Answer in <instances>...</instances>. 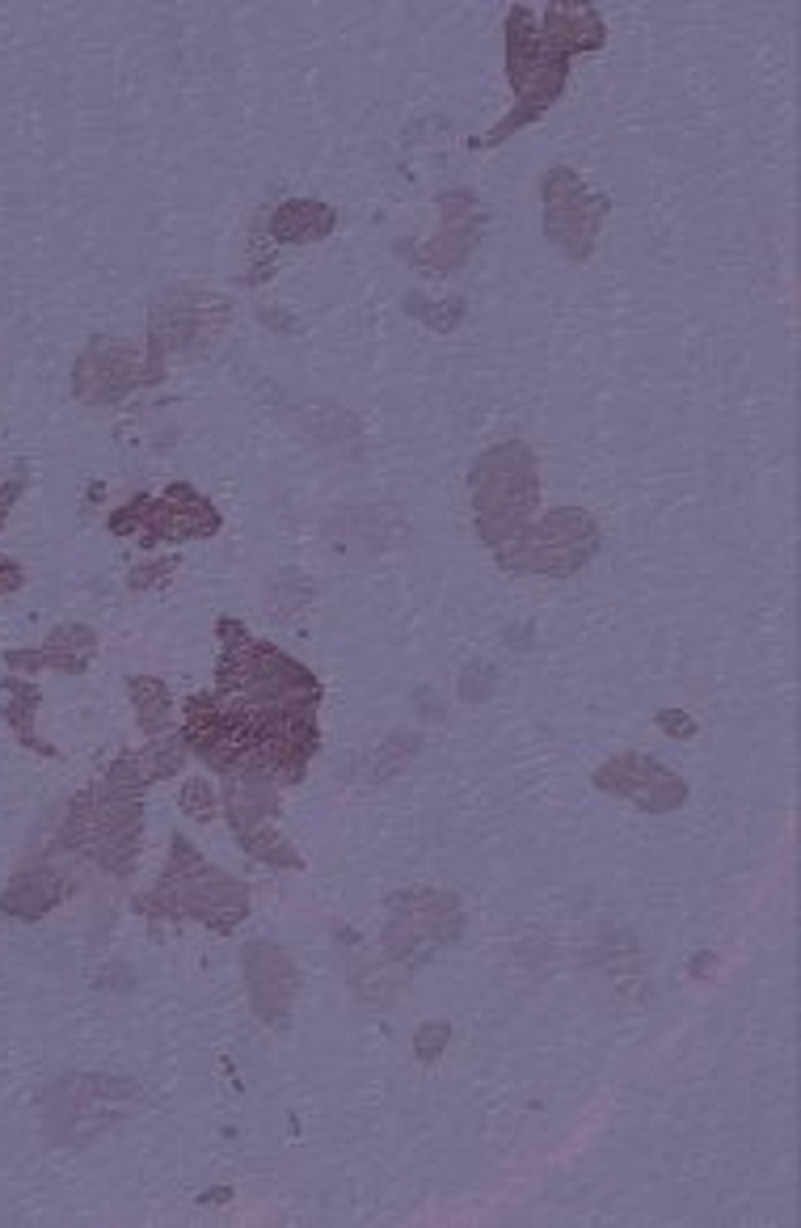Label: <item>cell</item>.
<instances>
[{"label": "cell", "instance_id": "cell-1", "mask_svg": "<svg viewBox=\"0 0 801 1228\" xmlns=\"http://www.w3.org/2000/svg\"><path fill=\"white\" fill-rule=\"evenodd\" d=\"M595 549V528L583 511H553L541 528H527L506 553L502 562L515 570H548V574H566V570L583 567L587 553Z\"/></svg>", "mask_w": 801, "mask_h": 1228}, {"label": "cell", "instance_id": "cell-2", "mask_svg": "<svg viewBox=\"0 0 801 1228\" xmlns=\"http://www.w3.org/2000/svg\"><path fill=\"white\" fill-rule=\"evenodd\" d=\"M541 39L553 55H562V60H566L569 51L599 47L604 25H599V18H595L590 9H566V4H557V9H548V13H544V34Z\"/></svg>", "mask_w": 801, "mask_h": 1228}, {"label": "cell", "instance_id": "cell-3", "mask_svg": "<svg viewBox=\"0 0 801 1228\" xmlns=\"http://www.w3.org/2000/svg\"><path fill=\"white\" fill-rule=\"evenodd\" d=\"M330 224H333V212L330 208H321V203H287L284 212H279V220H275V233L284 236V241H300V236L330 233Z\"/></svg>", "mask_w": 801, "mask_h": 1228}, {"label": "cell", "instance_id": "cell-4", "mask_svg": "<svg viewBox=\"0 0 801 1228\" xmlns=\"http://www.w3.org/2000/svg\"><path fill=\"white\" fill-rule=\"evenodd\" d=\"M131 697H136L143 709V718H140L143 731H161V727H169V697L157 680H136V685H131Z\"/></svg>", "mask_w": 801, "mask_h": 1228}, {"label": "cell", "instance_id": "cell-5", "mask_svg": "<svg viewBox=\"0 0 801 1228\" xmlns=\"http://www.w3.org/2000/svg\"><path fill=\"white\" fill-rule=\"evenodd\" d=\"M182 806H186L190 815H199V819H207V815H212V806H215V790L212 785H207V781L199 777V781H190L186 790H182Z\"/></svg>", "mask_w": 801, "mask_h": 1228}, {"label": "cell", "instance_id": "cell-6", "mask_svg": "<svg viewBox=\"0 0 801 1228\" xmlns=\"http://www.w3.org/2000/svg\"><path fill=\"white\" fill-rule=\"evenodd\" d=\"M444 1039H448V1030H444V1026H426L423 1039H418V1056H426V1060H430V1047H435V1042L444 1047Z\"/></svg>", "mask_w": 801, "mask_h": 1228}, {"label": "cell", "instance_id": "cell-7", "mask_svg": "<svg viewBox=\"0 0 801 1228\" xmlns=\"http://www.w3.org/2000/svg\"><path fill=\"white\" fill-rule=\"evenodd\" d=\"M662 727H666V731L692 734V722H684V713H662Z\"/></svg>", "mask_w": 801, "mask_h": 1228}]
</instances>
